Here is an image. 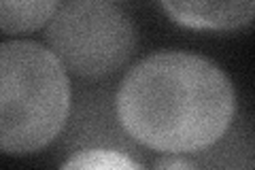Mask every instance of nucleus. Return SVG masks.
<instances>
[{
  "instance_id": "nucleus-7",
  "label": "nucleus",
  "mask_w": 255,
  "mask_h": 170,
  "mask_svg": "<svg viewBox=\"0 0 255 170\" xmlns=\"http://www.w3.org/2000/svg\"><path fill=\"white\" fill-rule=\"evenodd\" d=\"M153 170H198V168H196V164L189 158H183V156H166V158L155 162V168Z\"/></svg>"
},
{
  "instance_id": "nucleus-2",
  "label": "nucleus",
  "mask_w": 255,
  "mask_h": 170,
  "mask_svg": "<svg viewBox=\"0 0 255 170\" xmlns=\"http://www.w3.org/2000/svg\"><path fill=\"white\" fill-rule=\"evenodd\" d=\"M70 111L64 64L34 40L0 45V149L9 156L41 151L60 134Z\"/></svg>"
},
{
  "instance_id": "nucleus-6",
  "label": "nucleus",
  "mask_w": 255,
  "mask_h": 170,
  "mask_svg": "<svg viewBox=\"0 0 255 170\" xmlns=\"http://www.w3.org/2000/svg\"><path fill=\"white\" fill-rule=\"evenodd\" d=\"M60 170H145L134 158L117 149H83L68 158Z\"/></svg>"
},
{
  "instance_id": "nucleus-3",
  "label": "nucleus",
  "mask_w": 255,
  "mask_h": 170,
  "mask_svg": "<svg viewBox=\"0 0 255 170\" xmlns=\"http://www.w3.org/2000/svg\"><path fill=\"white\" fill-rule=\"evenodd\" d=\"M45 40L64 68L81 77H105L130 60L136 30L115 2L70 0L47 23Z\"/></svg>"
},
{
  "instance_id": "nucleus-4",
  "label": "nucleus",
  "mask_w": 255,
  "mask_h": 170,
  "mask_svg": "<svg viewBox=\"0 0 255 170\" xmlns=\"http://www.w3.org/2000/svg\"><path fill=\"white\" fill-rule=\"evenodd\" d=\"M162 9L187 28L196 30H238L255 19V2H168Z\"/></svg>"
},
{
  "instance_id": "nucleus-5",
  "label": "nucleus",
  "mask_w": 255,
  "mask_h": 170,
  "mask_svg": "<svg viewBox=\"0 0 255 170\" xmlns=\"http://www.w3.org/2000/svg\"><path fill=\"white\" fill-rule=\"evenodd\" d=\"M62 2L58 0H2L0 2V28L6 34L32 32L53 19Z\"/></svg>"
},
{
  "instance_id": "nucleus-1",
  "label": "nucleus",
  "mask_w": 255,
  "mask_h": 170,
  "mask_svg": "<svg viewBox=\"0 0 255 170\" xmlns=\"http://www.w3.org/2000/svg\"><path fill=\"white\" fill-rule=\"evenodd\" d=\"M124 130L149 149L191 153L232 124L234 85L219 64L187 51H157L128 70L117 92Z\"/></svg>"
}]
</instances>
